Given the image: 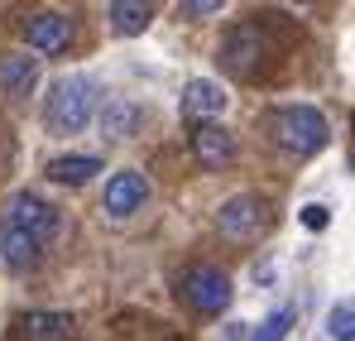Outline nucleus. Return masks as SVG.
Instances as JSON below:
<instances>
[{
  "instance_id": "16",
  "label": "nucleus",
  "mask_w": 355,
  "mask_h": 341,
  "mask_svg": "<svg viewBox=\"0 0 355 341\" xmlns=\"http://www.w3.org/2000/svg\"><path fill=\"white\" fill-rule=\"evenodd\" d=\"M24 332H29V341H67L72 337V317L67 313H29Z\"/></svg>"
},
{
  "instance_id": "12",
  "label": "nucleus",
  "mask_w": 355,
  "mask_h": 341,
  "mask_svg": "<svg viewBox=\"0 0 355 341\" xmlns=\"http://www.w3.org/2000/svg\"><path fill=\"white\" fill-rule=\"evenodd\" d=\"M39 87V58L29 53H0V92L10 101H24Z\"/></svg>"
},
{
  "instance_id": "6",
  "label": "nucleus",
  "mask_w": 355,
  "mask_h": 341,
  "mask_svg": "<svg viewBox=\"0 0 355 341\" xmlns=\"http://www.w3.org/2000/svg\"><path fill=\"white\" fill-rule=\"evenodd\" d=\"M154 197V188H149V178L139 169H120L106 178V192H101V212L106 217H116V222H125V217H135V212H144V202Z\"/></svg>"
},
{
  "instance_id": "10",
  "label": "nucleus",
  "mask_w": 355,
  "mask_h": 341,
  "mask_svg": "<svg viewBox=\"0 0 355 341\" xmlns=\"http://www.w3.org/2000/svg\"><path fill=\"white\" fill-rule=\"evenodd\" d=\"M96 120H101V135L106 140H135L144 130L149 111L139 101H130V97H111L106 106H96Z\"/></svg>"
},
{
  "instance_id": "15",
  "label": "nucleus",
  "mask_w": 355,
  "mask_h": 341,
  "mask_svg": "<svg viewBox=\"0 0 355 341\" xmlns=\"http://www.w3.org/2000/svg\"><path fill=\"white\" fill-rule=\"evenodd\" d=\"M106 19H111V29L116 34H144L149 24H154V5H139V0H116L111 10H106Z\"/></svg>"
},
{
  "instance_id": "18",
  "label": "nucleus",
  "mask_w": 355,
  "mask_h": 341,
  "mask_svg": "<svg viewBox=\"0 0 355 341\" xmlns=\"http://www.w3.org/2000/svg\"><path fill=\"white\" fill-rule=\"evenodd\" d=\"M293 322H297V313H293V308H279L274 317H264V327L254 332V341H284Z\"/></svg>"
},
{
  "instance_id": "13",
  "label": "nucleus",
  "mask_w": 355,
  "mask_h": 341,
  "mask_svg": "<svg viewBox=\"0 0 355 341\" xmlns=\"http://www.w3.org/2000/svg\"><path fill=\"white\" fill-rule=\"evenodd\" d=\"M0 260H5L15 274H29V269L44 260V245H39V240H29L24 231L5 226V231H0Z\"/></svg>"
},
{
  "instance_id": "9",
  "label": "nucleus",
  "mask_w": 355,
  "mask_h": 341,
  "mask_svg": "<svg viewBox=\"0 0 355 341\" xmlns=\"http://www.w3.org/2000/svg\"><path fill=\"white\" fill-rule=\"evenodd\" d=\"M236 154H240V144L221 120H207V125L192 130V159H197L202 169H226Z\"/></svg>"
},
{
  "instance_id": "11",
  "label": "nucleus",
  "mask_w": 355,
  "mask_h": 341,
  "mask_svg": "<svg viewBox=\"0 0 355 341\" xmlns=\"http://www.w3.org/2000/svg\"><path fill=\"white\" fill-rule=\"evenodd\" d=\"M178 111L187 115V120H216V115L226 111V92H221V82H211V77H192L187 87H182V97H178Z\"/></svg>"
},
{
  "instance_id": "17",
  "label": "nucleus",
  "mask_w": 355,
  "mask_h": 341,
  "mask_svg": "<svg viewBox=\"0 0 355 341\" xmlns=\"http://www.w3.org/2000/svg\"><path fill=\"white\" fill-rule=\"evenodd\" d=\"M327 332H331V341H351L355 337V308L346 303V298L327 313Z\"/></svg>"
},
{
  "instance_id": "1",
  "label": "nucleus",
  "mask_w": 355,
  "mask_h": 341,
  "mask_svg": "<svg viewBox=\"0 0 355 341\" xmlns=\"http://www.w3.org/2000/svg\"><path fill=\"white\" fill-rule=\"evenodd\" d=\"M96 106H101V87H96V77H87V72H67V77H58V82L49 87V97H44V125H49L53 135H77V130L92 125Z\"/></svg>"
},
{
  "instance_id": "7",
  "label": "nucleus",
  "mask_w": 355,
  "mask_h": 341,
  "mask_svg": "<svg viewBox=\"0 0 355 341\" xmlns=\"http://www.w3.org/2000/svg\"><path fill=\"white\" fill-rule=\"evenodd\" d=\"M19 34H24L29 53H62L72 44V19L58 15V10H39V15L19 19Z\"/></svg>"
},
{
  "instance_id": "5",
  "label": "nucleus",
  "mask_w": 355,
  "mask_h": 341,
  "mask_svg": "<svg viewBox=\"0 0 355 341\" xmlns=\"http://www.w3.org/2000/svg\"><path fill=\"white\" fill-rule=\"evenodd\" d=\"M5 226L24 231V235H29V240H39V245H53V240H58V231H62V217H58V207H49L44 197L19 192V197L10 202V222H5Z\"/></svg>"
},
{
  "instance_id": "20",
  "label": "nucleus",
  "mask_w": 355,
  "mask_h": 341,
  "mask_svg": "<svg viewBox=\"0 0 355 341\" xmlns=\"http://www.w3.org/2000/svg\"><path fill=\"white\" fill-rule=\"evenodd\" d=\"M182 15H187V19H207V15H221V0H192V5H182Z\"/></svg>"
},
{
  "instance_id": "8",
  "label": "nucleus",
  "mask_w": 355,
  "mask_h": 341,
  "mask_svg": "<svg viewBox=\"0 0 355 341\" xmlns=\"http://www.w3.org/2000/svg\"><path fill=\"white\" fill-rule=\"evenodd\" d=\"M259 63H264V34L254 24H236L226 34V44H221V67L231 77H254Z\"/></svg>"
},
{
  "instance_id": "19",
  "label": "nucleus",
  "mask_w": 355,
  "mask_h": 341,
  "mask_svg": "<svg viewBox=\"0 0 355 341\" xmlns=\"http://www.w3.org/2000/svg\"><path fill=\"white\" fill-rule=\"evenodd\" d=\"M327 222H331V212H327L322 202H307V207H302V226L307 231H327Z\"/></svg>"
},
{
  "instance_id": "14",
  "label": "nucleus",
  "mask_w": 355,
  "mask_h": 341,
  "mask_svg": "<svg viewBox=\"0 0 355 341\" xmlns=\"http://www.w3.org/2000/svg\"><path fill=\"white\" fill-rule=\"evenodd\" d=\"M96 173H101V159H96V154H62V159L49 164V178L62 183V188H82V183H92Z\"/></svg>"
},
{
  "instance_id": "2",
  "label": "nucleus",
  "mask_w": 355,
  "mask_h": 341,
  "mask_svg": "<svg viewBox=\"0 0 355 341\" xmlns=\"http://www.w3.org/2000/svg\"><path fill=\"white\" fill-rule=\"evenodd\" d=\"M269 135H274V144H279L284 154H297V159H307V154L327 149V140H331V125H327V115L317 111V106L297 101V106H279V111L269 115Z\"/></svg>"
},
{
  "instance_id": "3",
  "label": "nucleus",
  "mask_w": 355,
  "mask_h": 341,
  "mask_svg": "<svg viewBox=\"0 0 355 341\" xmlns=\"http://www.w3.org/2000/svg\"><path fill=\"white\" fill-rule=\"evenodd\" d=\"M178 293H182V303H187L192 313H202V317H216V313L231 308V279H226L221 269H211V265H192V269L178 279Z\"/></svg>"
},
{
  "instance_id": "4",
  "label": "nucleus",
  "mask_w": 355,
  "mask_h": 341,
  "mask_svg": "<svg viewBox=\"0 0 355 341\" xmlns=\"http://www.w3.org/2000/svg\"><path fill=\"white\" fill-rule=\"evenodd\" d=\"M216 226H221L226 240H254L259 231L269 226V202H264V197H254V192H236V197H226V202H221Z\"/></svg>"
}]
</instances>
